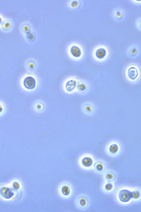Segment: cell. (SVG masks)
I'll return each mask as SVG.
<instances>
[{"mask_svg": "<svg viewBox=\"0 0 141 212\" xmlns=\"http://www.w3.org/2000/svg\"><path fill=\"white\" fill-rule=\"evenodd\" d=\"M126 76L128 80L135 82L140 78V70L138 66L135 64L129 65L127 67L125 72Z\"/></svg>", "mask_w": 141, "mask_h": 212, "instance_id": "6da1fadb", "label": "cell"}, {"mask_svg": "<svg viewBox=\"0 0 141 212\" xmlns=\"http://www.w3.org/2000/svg\"><path fill=\"white\" fill-rule=\"evenodd\" d=\"M93 54L95 61L102 62L107 59L109 56V51L107 47L100 45L94 49Z\"/></svg>", "mask_w": 141, "mask_h": 212, "instance_id": "7a4b0ae2", "label": "cell"}, {"mask_svg": "<svg viewBox=\"0 0 141 212\" xmlns=\"http://www.w3.org/2000/svg\"><path fill=\"white\" fill-rule=\"evenodd\" d=\"M69 53L71 57L76 61L81 60L84 55L83 47L80 44L77 43L73 44L70 46Z\"/></svg>", "mask_w": 141, "mask_h": 212, "instance_id": "3957f363", "label": "cell"}, {"mask_svg": "<svg viewBox=\"0 0 141 212\" xmlns=\"http://www.w3.org/2000/svg\"><path fill=\"white\" fill-rule=\"evenodd\" d=\"M95 163L94 158L91 155H84L81 157L79 161V166L86 170L93 169Z\"/></svg>", "mask_w": 141, "mask_h": 212, "instance_id": "277c9868", "label": "cell"}, {"mask_svg": "<svg viewBox=\"0 0 141 212\" xmlns=\"http://www.w3.org/2000/svg\"><path fill=\"white\" fill-rule=\"evenodd\" d=\"M106 150L108 154L112 156H116L121 152V146L119 143L112 141L108 144Z\"/></svg>", "mask_w": 141, "mask_h": 212, "instance_id": "5b68a950", "label": "cell"}, {"mask_svg": "<svg viewBox=\"0 0 141 212\" xmlns=\"http://www.w3.org/2000/svg\"><path fill=\"white\" fill-rule=\"evenodd\" d=\"M79 80L76 78L71 77L66 81L64 89L68 93H71L76 92Z\"/></svg>", "mask_w": 141, "mask_h": 212, "instance_id": "8992f818", "label": "cell"}, {"mask_svg": "<svg viewBox=\"0 0 141 212\" xmlns=\"http://www.w3.org/2000/svg\"><path fill=\"white\" fill-rule=\"evenodd\" d=\"M118 196L120 201L122 202H128L132 198V192L127 190H119Z\"/></svg>", "mask_w": 141, "mask_h": 212, "instance_id": "52a82bcc", "label": "cell"}, {"mask_svg": "<svg viewBox=\"0 0 141 212\" xmlns=\"http://www.w3.org/2000/svg\"><path fill=\"white\" fill-rule=\"evenodd\" d=\"M89 201L87 197L82 195L79 196L77 199L76 204L78 208L82 210H85L89 206Z\"/></svg>", "mask_w": 141, "mask_h": 212, "instance_id": "ba28073f", "label": "cell"}, {"mask_svg": "<svg viewBox=\"0 0 141 212\" xmlns=\"http://www.w3.org/2000/svg\"><path fill=\"white\" fill-rule=\"evenodd\" d=\"M82 111L87 115H91L94 114L95 111V107L94 105L89 102H86L83 104L82 105Z\"/></svg>", "mask_w": 141, "mask_h": 212, "instance_id": "9c48e42d", "label": "cell"}, {"mask_svg": "<svg viewBox=\"0 0 141 212\" xmlns=\"http://www.w3.org/2000/svg\"><path fill=\"white\" fill-rule=\"evenodd\" d=\"M89 89V85L87 82L82 80H79L76 92L79 94H84L87 92Z\"/></svg>", "mask_w": 141, "mask_h": 212, "instance_id": "30bf717a", "label": "cell"}, {"mask_svg": "<svg viewBox=\"0 0 141 212\" xmlns=\"http://www.w3.org/2000/svg\"><path fill=\"white\" fill-rule=\"evenodd\" d=\"M93 169L96 173L101 174L104 173L106 169V165L104 162L98 161L95 162Z\"/></svg>", "mask_w": 141, "mask_h": 212, "instance_id": "8fae6325", "label": "cell"}, {"mask_svg": "<svg viewBox=\"0 0 141 212\" xmlns=\"http://www.w3.org/2000/svg\"><path fill=\"white\" fill-rule=\"evenodd\" d=\"M103 178L106 182H113L116 179V174L113 171H107L103 175Z\"/></svg>", "mask_w": 141, "mask_h": 212, "instance_id": "7c38bea8", "label": "cell"}, {"mask_svg": "<svg viewBox=\"0 0 141 212\" xmlns=\"http://www.w3.org/2000/svg\"><path fill=\"white\" fill-rule=\"evenodd\" d=\"M113 17L116 20H121L124 18V11L122 9L117 8L113 12Z\"/></svg>", "mask_w": 141, "mask_h": 212, "instance_id": "4fadbf2b", "label": "cell"}, {"mask_svg": "<svg viewBox=\"0 0 141 212\" xmlns=\"http://www.w3.org/2000/svg\"><path fill=\"white\" fill-rule=\"evenodd\" d=\"M24 82L25 86L29 89L33 88L36 84L35 79L32 77H28L25 78Z\"/></svg>", "mask_w": 141, "mask_h": 212, "instance_id": "5bb4252c", "label": "cell"}, {"mask_svg": "<svg viewBox=\"0 0 141 212\" xmlns=\"http://www.w3.org/2000/svg\"><path fill=\"white\" fill-rule=\"evenodd\" d=\"M103 190L106 193L110 194L115 189V185L113 182H106L103 185Z\"/></svg>", "mask_w": 141, "mask_h": 212, "instance_id": "9a60e30c", "label": "cell"}, {"mask_svg": "<svg viewBox=\"0 0 141 212\" xmlns=\"http://www.w3.org/2000/svg\"><path fill=\"white\" fill-rule=\"evenodd\" d=\"M139 48L136 45H133L130 47L128 49V56L131 57H135L138 55L139 53Z\"/></svg>", "mask_w": 141, "mask_h": 212, "instance_id": "2e32d148", "label": "cell"}, {"mask_svg": "<svg viewBox=\"0 0 141 212\" xmlns=\"http://www.w3.org/2000/svg\"><path fill=\"white\" fill-rule=\"evenodd\" d=\"M62 194L65 197H69L72 194V189L70 185H63L62 188Z\"/></svg>", "mask_w": 141, "mask_h": 212, "instance_id": "e0dca14e", "label": "cell"}, {"mask_svg": "<svg viewBox=\"0 0 141 212\" xmlns=\"http://www.w3.org/2000/svg\"><path fill=\"white\" fill-rule=\"evenodd\" d=\"M81 5V2L79 1H72L70 2V8L74 9L78 8Z\"/></svg>", "mask_w": 141, "mask_h": 212, "instance_id": "ac0fdd59", "label": "cell"}, {"mask_svg": "<svg viewBox=\"0 0 141 212\" xmlns=\"http://www.w3.org/2000/svg\"><path fill=\"white\" fill-rule=\"evenodd\" d=\"M140 193L138 190H135L132 192V198L133 200H137L140 198Z\"/></svg>", "mask_w": 141, "mask_h": 212, "instance_id": "d6986e66", "label": "cell"}, {"mask_svg": "<svg viewBox=\"0 0 141 212\" xmlns=\"http://www.w3.org/2000/svg\"><path fill=\"white\" fill-rule=\"evenodd\" d=\"M44 108V105L43 103H38L36 104L35 105V109L37 111L40 112L43 110Z\"/></svg>", "mask_w": 141, "mask_h": 212, "instance_id": "ffe728a7", "label": "cell"}, {"mask_svg": "<svg viewBox=\"0 0 141 212\" xmlns=\"http://www.w3.org/2000/svg\"><path fill=\"white\" fill-rule=\"evenodd\" d=\"M5 111V107L3 103L0 102V115L3 114Z\"/></svg>", "mask_w": 141, "mask_h": 212, "instance_id": "44dd1931", "label": "cell"}, {"mask_svg": "<svg viewBox=\"0 0 141 212\" xmlns=\"http://www.w3.org/2000/svg\"><path fill=\"white\" fill-rule=\"evenodd\" d=\"M27 34L28 39H29L30 40H32L34 38L33 35L31 33L28 32Z\"/></svg>", "mask_w": 141, "mask_h": 212, "instance_id": "7402d4cb", "label": "cell"}, {"mask_svg": "<svg viewBox=\"0 0 141 212\" xmlns=\"http://www.w3.org/2000/svg\"><path fill=\"white\" fill-rule=\"evenodd\" d=\"M10 23L9 22H6L4 25V27L5 28H8L10 27Z\"/></svg>", "mask_w": 141, "mask_h": 212, "instance_id": "603a6c76", "label": "cell"}, {"mask_svg": "<svg viewBox=\"0 0 141 212\" xmlns=\"http://www.w3.org/2000/svg\"><path fill=\"white\" fill-rule=\"evenodd\" d=\"M140 22H141L140 19H139V20H138V21L137 22V23H136V24H137V27L138 28H139L140 30V28H141Z\"/></svg>", "mask_w": 141, "mask_h": 212, "instance_id": "cb8c5ba5", "label": "cell"}, {"mask_svg": "<svg viewBox=\"0 0 141 212\" xmlns=\"http://www.w3.org/2000/svg\"><path fill=\"white\" fill-rule=\"evenodd\" d=\"M2 21V19L1 18H0V24H1V23Z\"/></svg>", "mask_w": 141, "mask_h": 212, "instance_id": "d4e9b609", "label": "cell"}]
</instances>
